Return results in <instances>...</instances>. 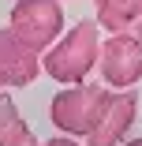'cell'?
<instances>
[{"label":"cell","mask_w":142,"mask_h":146,"mask_svg":"<svg viewBox=\"0 0 142 146\" xmlns=\"http://www.w3.org/2000/svg\"><path fill=\"white\" fill-rule=\"evenodd\" d=\"M97 56H101V26L97 19H82L41 52V71L64 86L86 82V75L97 68Z\"/></svg>","instance_id":"6da1fadb"},{"label":"cell","mask_w":142,"mask_h":146,"mask_svg":"<svg viewBox=\"0 0 142 146\" xmlns=\"http://www.w3.org/2000/svg\"><path fill=\"white\" fill-rule=\"evenodd\" d=\"M108 101H112V94L105 90V86H94V82H71L67 90H60V94L52 98L49 116H52L56 131L79 139V135H90V131L101 124Z\"/></svg>","instance_id":"7a4b0ae2"},{"label":"cell","mask_w":142,"mask_h":146,"mask_svg":"<svg viewBox=\"0 0 142 146\" xmlns=\"http://www.w3.org/2000/svg\"><path fill=\"white\" fill-rule=\"evenodd\" d=\"M8 26L15 30V38L26 41L34 52H45L64 34V8H60V0H19L11 8Z\"/></svg>","instance_id":"3957f363"},{"label":"cell","mask_w":142,"mask_h":146,"mask_svg":"<svg viewBox=\"0 0 142 146\" xmlns=\"http://www.w3.org/2000/svg\"><path fill=\"white\" fill-rule=\"evenodd\" d=\"M97 71L105 79V86L116 90H131L142 79V41L131 34H112L101 41V56H97Z\"/></svg>","instance_id":"277c9868"},{"label":"cell","mask_w":142,"mask_h":146,"mask_svg":"<svg viewBox=\"0 0 142 146\" xmlns=\"http://www.w3.org/2000/svg\"><path fill=\"white\" fill-rule=\"evenodd\" d=\"M41 75V52H34L26 41L15 38V30H0V90L30 86Z\"/></svg>","instance_id":"5b68a950"},{"label":"cell","mask_w":142,"mask_h":146,"mask_svg":"<svg viewBox=\"0 0 142 146\" xmlns=\"http://www.w3.org/2000/svg\"><path fill=\"white\" fill-rule=\"evenodd\" d=\"M135 116H138V94L135 90L112 94L101 124L86 135V146H116V142H124L127 131H131V124H135Z\"/></svg>","instance_id":"8992f818"},{"label":"cell","mask_w":142,"mask_h":146,"mask_svg":"<svg viewBox=\"0 0 142 146\" xmlns=\"http://www.w3.org/2000/svg\"><path fill=\"white\" fill-rule=\"evenodd\" d=\"M97 26L142 41V0H97Z\"/></svg>","instance_id":"52a82bcc"},{"label":"cell","mask_w":142,"mask_h":146,"mask_svg":"<svg viewBox=\"0 0 142 146\" xmlns=\"http://www.w3.org/2000/svg\"><path fill=\"white\" fill-rule=\"evenodd\" d=\"M30 142H34L30 124L19 116L11 94H0V146H30Z\"/></svg>","instance_id":"ba28073f"},{"label":"cell","mask_w":142,"mask_h":146,"mask_svg":"<svg viewBox=\"0 0 142 146\" xmlns=\"http://www.w3.org/2000/svg\"><path fill=\"white\" fill-rule=\"evenodd\" d=\"M41 146H79V142H75V135H56V139H49Z\"/></svg>","instance_id":"9c48e42d"},{"label":"cell","mask_w":142,"mask_h":146,"mask_svg":"<svg viewBox=\"0 0 142 146\" xmlns=\"http://www.w3.org/2000/svg\"><path fill=\"white\" fill-rule=\"evenodd\" d=\"M124 146H142V139H127V142H124Z\"/></svg>","instance_id":"30bf717a"},{"label":"cell","mask_w":142,"mask_h":146,"mask_svg":"<svg viewBox=\"0 0 142 146\" xmlns=\"http://www.w3.org/2000/svg\"><path fill=\"white\" fill-rule=\"evenodd\" d=\"M30 146H41V142H30Z\"/></svg>","instance_id":"8fae6325"}]
</instances>
